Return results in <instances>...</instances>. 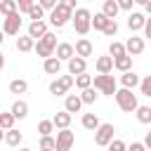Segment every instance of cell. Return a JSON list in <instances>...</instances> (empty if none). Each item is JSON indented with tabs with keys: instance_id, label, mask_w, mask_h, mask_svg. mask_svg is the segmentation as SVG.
I'll use <instances>...</instances> for the list:
<instances>
[{
	"instance_id": "obj_1",
	"label": "cell",
	"mask_w": 151,
	"mask_h": 151,
	"mask_svg": "<svg viewBox=\"0 0 151 151\" xmlns=\"http://www.w3.org/2000/svg\"><path fill=\"white\" fill-rule=\"evenodd\" d=\"M90 17H92V12L87 7H78V9L71 12V21H73V28H76L78 35H87L90 33Z\"/></svg>"
},
{
	"instance_id": "obj_2",
	"label": "cell",
	"mask_w": 151,
	"mask_h": 151,
	"mask_svg": "<svg viewBox=\"0 0 151 151\" xmlns=\"http://www.w3.org/2000/svg\"><path fill=\"white\" fill-rule=\"evenodd\" d=\"M113 97H116V104H118V109H120V111H127V113H132V111L139 106V101H137V94H132V90H127V87H120V90H116V92H113Z\"/></svg>"
},
{
	"instance_id": "obj_3",
	"label": "cell",
	"mask_w": 151,
	"mask_h": 151,
	"mask_svg": "<svg viewBox=\"0 0 151 151\" xmlns=\"http://www.w3.org/2000/svg\"><path fill=\"white\" fill-rule=\"evenodd\" d=\"M92 87H94L97 92H101V94L113 97V92L118 90V83H116V78H113L111 73H99V76L92 78Z\"/></svg>"
},
{
	"instance_id": "obj_4",
	"label": "cell",
	"mask_w": 151,
	"mask_h": 151,
	"mask_svg": "<svg viewBox=\"0 0 151 151\" xmlns=\"http://www.w3.org/2000/svg\"><path fill=\"white\" fill-rule=\"evenodd\" d=\"M54 47H57V35H54V33H50V31H47L42 38H38V40H35V45H33L35 54H38V57H42V59H45V57H52V54H54Z\"/></svg>"
},
{
	"instance_id": "obj_5",
	"label": "cell",
	"mask_w": 151,
	"mask_h": 151,
	"mask_svg": "<svg viewBox=\"0 0 151 151\" xmlns=\"http://www.w3.org/2000/svg\"><path fill=\"white\" fill-rule=\"evenodd\" d=\"M71 12L73 9H68V7H64L59 0H57V5H54V9H50V24L52 26H57V28H61V26H66L68 21H71Z\"/></svg>"
},
{
	"instance_id": "obj_6",
	"label": "cell",
	"mask_w": 151,
	"mask_h": 151,
	"mask_svg": "<svg viewBox=\"0 0 151 151\" xmlns=\"http://www.w3.org/2000/svg\"><path fill=\"white\" fill-rule=\"evenodd\" d=\"M71 87H73V76H71V73H68V76H57V78L50 83V94L61 97V94H66Z\"/></svg>"
},
{
	"instance_id": "obj_7",
	"label": "cell",
	"mask_w": 151,
	"mask_h": 151,
	"mask_svg": "<svg viewBox=\"0 0 151 151\" xmlns=\"http://www.w3.org/2000/svg\"><path fill=\"white\" fill-rule=\"evenodd\" d=\"M113 132H116V127L111 123H99L97 130H94V144L97 146H106L113 139Z\"/></svg>"
},
{
	"instance_id": "obj_8",
	"label": "cell",
	"mask_w": 151,
	"mask_h": 151,
	"mask_svg": "<svg viewBox=\"0 0 151 151\" xmlns=\"http://www.w3.org/2000/svg\"><path fill=\"white\" fill-rule=\"evenodd\" d=\"M73 142H76V134H73L68 127H64V130H59L57 137H54V151H71Z\"/></svg>"
},
{
	"instance_id": "obj_9",
	"label": "cell",
	"mask_w": 151,
	"mask_h": 151,
	"mask_svg": "<svg viewBox=\"0 0 151 151\" xmlns=\"http://www.w3.org/2000/svg\"><path fill=\"white\" fill-rule=\"evenodd\" d=\"M19 28H21V14L19 12H12L2 19V33L5 35H19Z\"/></svg>"
},
{
	"instance_id": "obj_10",
	"label": "cell",
	"mask_w": 151,
	"mask_h": 151,
	"mask_svg": "<svg viewBox=\"0 0 151 151\" xmlns=\"http://www.w3.org/2000/svg\"><path fill=\"white\" fill-rule=\"evenodd\" d=\"M144 47H146L144 38H139V35H132V38H127V42H125V54H130V57H137V54H142V52H144Z\"/></svg>"
},
{
	"instance_id": "obj_11",
	"label": "cell",
	"mask_w": 151,
	"mask_h": 151,
	"mask_svg": "<svg viewBox=\"0 0 151 151\" xmlns=\"http://www.w3.org/2000/svg\"><path fill=\"white\" fill-rule=\"evenodd\" d=\"M92 50H94V47H92V42H90L87 38H80V40H76V45H73V54H76V57H83V59L90 57Z\"/></svg>"
},
{
	"instance_id": "obj_12",
	"label": "cell",
	"mask_w": 151,
	"mask_h": 151,
	"mask_svg": "<svg viewBox=\"0 0 151 151\" xmlns=\"http://www.w3.org/2000/svg\"><path fill=\"white\" fill-rule=\"evenodd\" d=\"M144 21H146V14H144V12H130V17H127V28H130V31H142V28H144Z\"/></svg>"
},
{
	"instance_id": "obj_13",
	"label": "cell",
	"mask_w": 151,
	"mask_h": 151,
	"mask_svg": "<svg viewBox=\"0 0 151 151\" xmlns=\"http://www.w3.org/2000/svg\"><path fill=\"white\" fill-rule=\"evenodd\" d=\"M45 33H47V24H45L42 19H40V21H31V24H28V33H26L28 38L38 40V38H42Z\"/></svg>"
},
{
	"instance_id": "obj_14",
	"label": "cell",
	"mask_w": 151,
	"mask_h": 151,
	"mask_svg": "<svg viewBox=\"0 0 151 151\" xmlns=\"http://www.w3.org/2000/svg\"><path fill=\"white\" fill-rule=\"evenodd\" d=\"M42 71L47 73V76H59V71H61V61L52 54V57H45V61H42Z\"/></svg>"
},
{
	"instance_id": "obj_15",
	"label": "cell",
	"mask_w": 151,
	"mask_h": 151,
	"mask_svg": "<svg viewBox=\"0 0 151 151\" xmlns=\"http://www.w3.org/2000/svg\"><path fill=\"white\" fill-rule=\"evenodd\" d=\"M54 57H57L59 61H68V59L73 57V45H71V42H59V45L54 47Z\"/></svg>"
},
{
	"instance_id": "obj_16",
	"label": "cell",
	"mask_w": 151,
	"mask_h": 151,
	"mask_svg": "<svg viewBox=\"0 0 151 151\" xmlns=\"http://www.w3.org/2000/svg\"><path fill=\"white\" fill-rule=\"evenodd\" d=\"M120 85L127 87V90H134V87L139 85V76H137L132 68H130V71H123V73H120Z\"/></svg>"
},
{
	"instance_id": "obj_17",
	"label": "cell",
	"mask_w": 151,
	"mask_h": 151,
	"mask_svg": "<svg viewBox=\"0 0 151 151\" xmlns=\"http://www.w3.org/2000/svg\"><path fill=\"white\" fill-rule=\"evenodd\" d=\"M85 68H87V61H85L83 57H76V54H73V57L68 59V73H71V76H78V73H83Z\"/></svg>"
},
{
	"instance_id": "obj_18",
	"label": "cell",
	"mask_w": 151,
	"mask_h": 151,
	"mask_svg": "<svg viewBox=\"0 0 151 151\" xmlns=\"http://www.w3.org/2000/svg\"><path fill=\"white\" fill-rule=\"evenodd\" d=\"M80 109H83V101H80V97H78V94H66L64 111H68V113H78Z\"/></svg>"
},
{
	"instance_id": "obj_19",
	"label": "cell",
	"mask_w": 151,
	"mask_h": 151,
	"mask_svg": "<svg viewBox=\"0 0 151 151\" xmlns=\"http://www.w3.org/2000/svg\"><path fill=\"white\" fill-rule=\"evenodd\" d=\"M94 68H97V73H111L113 71V57H99L97 61H94Z\"/></svg>"
},
{
	"instance_id": "obj_20",
	"label": "cell",
	"mask_w": 151,
	"mask_h": 151,
	"mask_svg": "<svg viewBox=\"0 0 151 151\" xmlns=\"http://www.w3.org/2000/svg\"><path fill=\"white\" fill-rule=\"evenodd\" d=\"M113 68L116 71H130L132 68V57L130 54H120V57H113Z\"/></svg>"
},
{
	"instance_id": "obj_21",
	"label": "cell",
	"mask_w": 151,
	"mask_h": 151,
	"mask_svg": "<svg viewBox=\"0 0 151 151\" xmlns=\"http://www.w3.org/2000/svg\"><path fill=\"white\" fill-rule=\"evenodd\" d=\"M9 113H12L14 118H19V120H21V118H26V116H28V104H26L24 99H17V101L12 104V109H9Z\"/></svg>"
},
{
	"instance_id": "obj_22",
	"label": "cell",
	"mask_w": 151,
	"mask_h": 151,
	"mask_svg": "<svg viewBox=\"0 0 151 151\" xmlns=\"http://www.w3.org/2000/svg\"><path fill=\"white\" fill-rule=\"evenodd\" d=\"M52 125H54L57 130H64V127H68V125H71V113H68V111H59V113L52 118Z\"/></svg>"
},
{
	"instance_id": "obj_23",
	"label": "cell",
	"mask_w": 151,
	"mask_h": 151,
	"mask_svg": "<svg viewBox=\"0 0 151 151\" xmlns=\"http://www.w3.org/2000/svg\"><path fill=\"white\" fill-rule=\"evenodd\" d=\"M21 139H24V134H21L17 127H9V130H5V142H7L9 146H19V144H21Z\"/></svg>"
},
{
	"instance_id": "obj_24",
	"label": "cell",
	"mask_w": 151,
	"mask_h": 151,
	"mask_svg": "<svg viewBox=\"0 0 151 151\" xmlns=\"http://www.w3.org/2000/svg\"><path fill=\"white\" fill-rule=\"evenodd\" d=\"M78 97H80V101H83V104H94L99 94H97V90H94V87L90 85V87H85V90H80V94H78Z\"/></svg>"
},
{
	"instance_id": "obj_25",
	"label": "cell",
	"mask_w": 151,
	"mask_h": 151,
	"mask_svg": "<svg viewBox=\"0 0 151 151\" xmlns=\"http://www.w3.org/2000/svg\"><path fill=\"white\" fill-rule=\"evenodd\" d=\"M118 12H120V9H118L116 0H104V5H101V14H104V17L116 19V14H118Z\"/></svg>"
},
{
	"instance_id": "obj_26",
	"label": "cell",
	"mask_w": 151,
	"mask_h": 151,
	"mask_svg": "<svg viewBox=\"0 0 151 151\" xmlns=\"http://www.w3.org/2000/svg\"><path fill=\"white\" fill-rule=\"evenodd\" d=\"M33 45H35V40L28 38V35H19V38H17V50H19V52H31Z\"/></svg>"
},
{
	"instance_id": "obj_27",
	"label": "cell",
	"mask_w": 151,
	"mask_h": 151,
	"mask_svg": "<svg viewBox=\"0 0 151 151\" xmlns=\"http://www.w3.org/2000/svg\"><path fill=\"white\" fill-rule=\"evenodd\" d=\"M73 83H76V87H78V90H85V87H90V85H92V76H87V71H83V73L73 76Z\"/></svg>"
},
{
	"instance_id": "obj_28",
	"label": "cell",
	"mask_w": 151,
	"mask_h": 151,
	"mask_svg": "<svg viewBox=\"0 0 151 151\" xmlns=\"http://www.w3.org/2000/svg\"><path fill=\"white\" fill-rule=\"evenodd\" d=\"M80 123H83L85 130H92V132H94L97 125H99V118H97V113H83V120H80Z\"/></svg>"
},
{
	"instance_id": "obj_29",
	"label": "cell",
	"mask_w": 151,
	"mask_h": 151,
	"mask_svg": "<svg viewBox=\"0 0 151 151\" xmlns=\"http://www.w3.org/2000/svg\"><path fill=\"white\" fill-rule=\"evenodd\" d=\"M106 21H109V17H104L101 12H97L94 17H90V28H94V31H101V28L106 26Z\"/></svg>"
},
{
	"instance_id": "obj_30",
	"label": "cell",
	"mask_w": 151,
	"mask_h": 151,
	"mask_svg": "<svg viewBox=\"0 0 151 151\" xmlns=\"http://www.w3.org/2000/svg\"><path fill=\"white\" fill-rule=\"evenodd\" d=\"M26 90H28V83L21 80V78H14V80L9 83V92H12V94H24Z\"/></svg>"
},
{
	"instance_id": "obj_31",
	"label": "cell",
	"mask_w": 151,
	"mask_h": 151,
	"mask_svg": "<svg viewBox=\"0 0 151 151\" xmlns=\"http://www.w3.org/2000/svg\"><path fill=\"white\" fill-rule=\"evenodd\" d=\"M134 113H137V120L139 123H144V125L151 123V106H137Z\"/></svg>"
},
{
	"instance_id": "obj_32",
	"label": "cell",
	"mask_w": 151,
	"mask_h": 151,
	"mask_svg": "<svg viewBox=\"0 0 151 151\" xmlns=\"http://www.w3.org/2000/svg\"><path fill=\"white\" fill-rule=\"evenodd\" d=\"M26 14H28V19H31V21H40V19L45 17V9H42L38 2H33V5L28 7V12H26Z\"/></svg>"
},
{
	"instance_id": "obj_33",
	"label": "cell",
	"mask_w": 151,
	"mask_h": 151,
	"mask_svg": "<svg viewBox=\"0 0 151 151\" xmlns=\"http://www.w3.org/2000/svg\"><path fill=\"white\" fill-rule=\"evenodd\" d=\"M12 12H17V2H14V0H0V14L7 17V14H12Z\"/></svg>"
},
{
	"instance_id": "obj_34",
	"label": "cell",
	"mask_w": 151,
	"mask_h": 151,
	"mask_svg": "<svg viewBox=\"0 0 151 151\" xmlns=\"http://www.w3.org/2000/svg\"><path fill=\"white\" fill-rule=\"evenodd\" d=\"M14 116L9 113V111H5V113H0V127L2 130H9V127H14Z\"/></svg>"
},
{
	"instance_id": "obj_35",
	"label": "cell",
	"mask_w": 151,
	"mask_h": 151,
	"mask_svg": "<svg viewBox=\"0 0 151 151\" xmlns=\"http://www.w3.org/2000/svg\"><path fill=\"white\" fill-rule=\"evenodd\" d=\"M120 54H125V45L118 42V40H113L109 45V57H120Z\"/></svg>"
},
{
	"instance_id": "obj_36",
	"label": "cell",
	"mask_w": 151,
	"mask_h": 151,
	"mask_svg": "<svg viewBox=\"0 0 151 151\" xmlns=\"http://www.w3.org/2000/svg\"><path fill=\"white\" fill-rule=\"evenodd\" d=\"M139 90H142V94H144V97H151V76L139 78Z\"/></svg>"
},
{
	"instance_id": "obj_37",
	"label": "cell",
	"mask_w": 151,
	"mask_h": 151,
	"mask_svg": "<svg viewBox=\"0 0 151 151\" xmlns=\"http://www.w3.org/2000/svg\"><path fill=\"white\" fill-rule=\"evenodd\" d=\"M101 33H104V35H109V38H111V35H116V33H118V24H116V19H109V21H106V26L101 28Z\"/></svg>"
},
{
	"instance_id": "obj_38",
	"label": "cell",
	"mask_w": 151,
	"mask_h": 151,
	"mask_svg": "<svg viewBox=\"0 0 151 151\" xmlns=\"http://www.w3.org/2000/svg\"><path fill=\"white\" fill-rule=\"evenodd\" d=\"M52 130H54L52 120H40V123H38V132H40V137H42V134H52Z\"/></svg>"
},
{
	"instance_id": "obj_39",
	"label": "cell",
	"mask_w": 151,
	"mask_h": 151,
	"mask_svg": "<svg viewBox=\"0 0 151 151\" xmlns=\"http://www.w3.org/2000/svg\"><path fill=\"white\" fill-rule=\"evenodd\" d=\"M40 149L54 151V137H52V134H42V137H40Z\"/></svg>"
},
{
	"instance_id": "obj_40",
	"label": "cell",
	"mask_w": 151,
	"mask_h": 151,
	"mask_svg": "<svg viewBox=\"0 0 151 151\" xmlns=\"http://www.w3.org/2000/svg\"><path fill=\"white\" fill-rule=\"evenodd\" d=\"M127 146H125V142L123 139H111L109 144H106V151H125Z\"/></svg>"
},
{
	"instance_id": "obj_41",
	"label": "cell",
	"mask_w": 151,
	"mask_h": 151,
	"mask_svg": "<svg viewBox=\"0 0 151 151\" xmlns=\"http://www.w3.org/2000/svg\"><path fill=\"white\" fill-rule=\"evenodd\" d=\"M14 2H17V12H19V14H26L28 7H31L35 0H14Z\"/></svg>"
},
{
	"instance_id": "obj_42",
	"label": "cell",
	"mask_w": 151,
	"mask_h": 151,
	"mask_svg": "<svg viewBox=\"0 0 151 151\" xmlns=\"http://www.w3.org/2000/svg\"><path fill=\"white\" fill-rule=\"evenodd\" d=\"M38 5L45 9V12H50V9H54V5H57V0H38Z\"/></svg>"
},
{
	"instance_id": "obj_43",
	"label": "cell",
	"mask_w": 151,
	"mask_h": 151,
	"mask_svg": "<svg viewBox=\"0 0 151 151\" xmlns=\"http://www.w3.org/2000/svg\"><path fill=\"white\" fill-rule=\"evenodd\" d=\"M116 5H118V9H132L134 0H116Z\"/></svg>"
},
{
	"instance_id": "obj_44",
	"label": "cell",
	"mask_w": 151,
	"mask_h": 151,
	"mask_svg": "<svg viewBox=\"0 0 151 151\" xmlns=\"http://www.w3.org/2000/svg\"><path fill=\"white\" fill-rule=\"evenodd\" d=\"M125 151H146V146H144L142 142H132V144H130Z\"/></svg>"
},
{
	"instance_id": "obj_45",
	"label": "cell",
	"mask_w": 151,
	"mask_h": 151,
	"mask_svg": "<svg viewBox=\"0 0 151 151\" xmlns=\"http://www.w3.org/2000/svg\"><path fill=\"white\" fill-rule=\"evenodd\" d=\"M64 7H68V9H76V0H59Z\"/></svg>"
},
{
	"instance_id": "obj_46",
	"label": "cell",
	"mask_w": 151,
	"mask_h": 151,
	"mask_svg": "<svg viewBox=\"0 0 151 151\" xmlns=\"http://www.w3.org/2000/svg\"><path fill=\"white\" fill-rule=\"evenodd\" d=\"M144 33H146V38H151V21L149 19L144 21Z\"/></svg>"
},
{
	"instance_id": "obj_47",
	"label": "cell",
	"mask_w": 151,
	"mask_h": 151,
	"mask_svg": "<svg viewBox=\"0 0 151 151\" xmlns=\"http://www.w3.org/2000/svg\"><path fill=\"white\" fill-rule=\"evenodd\" d=\"M134 2H137V5H142V7H144V5H149V2H151V0H134Z\"/></svg>"
},
{
	"instance_id": "obj_48",
	"label": "cell",
	"mask_w": 151,
	"mask_h": 151,
	"mask_svg": "<svg viewBox=\"0 0 151 151\" xmlns=\"http://www.w3.org/2000/svg\"><path fill=\"white\" fill-rule=\"evenodd\" d=\"M5 68V57H2V52H0V71Z\"/></svg>"
},
{
	"instance_id": "obj_49",
	"label": "cell",
	"mask_w": 151,
	"mask_h": 151,
	"mask_svg": "<svg viewBox=\"0 0 151 151\" xmlns=\"http://www.w3.org/2000/svg\"><path fill=\"white\" fill-rule=\"evenodd\" d=\"M5 42V33H2V28H0V45Z\"/></svg>"
},
{
	"instance_id": "obj_50",
	"label": "cell",
	"mask_w": 151,
	"mask_h": 151,
	"mask_svg": "<svg viewBox=\"0 0 151 151\" xmlns=\"http://www.w3.org/2000/svg\"><path fill=\"white\" fill-rule=\"evenodd\" d=\"M2 139H5V130L0 127V142H2Z\"/></svg>"
},
{
	"instance_id": "obj_51",
	"label": "cell",
	"mask_w": 151,
	"mask_h": 151,
	"mask_svg": "<svg viewBox=\"0 0 151 151\" xmlns=\"http://www.w3.org/2000/svg\"><path fill=\"white\" fill-rule=\"evenodd\" d=\"M19 151H33V149H19Z\"/></svg>"
},
{
	"instance_id": "obj_52",
	"label": "cell",
	"mask_w": 151,
	"mask_h": 151,
	"mask_svg": "<svg viewBox=\"0 0 151 151\" xmlns=\"http://www.w3.org/2000/svg\"><path fill=\"white\" fill-rule=\"evenodd\" d=\"M85 2H92V0H85Z\"/></svg>"
},
{
	"instance_id": "obj_53",
	"label": "cell",
	"mask_w": 151,
	"mask_h": 151,
	"mask_svg": "<svg viewBox=\"0 0 151 151\" xmlns=\"http://www.w3.org/2000/svg\"><path fill=\"white\" fill-rule=\"evenodd\" d=\"M40 151H47V149H40Z\"/></svg>"
}]
</instances>
